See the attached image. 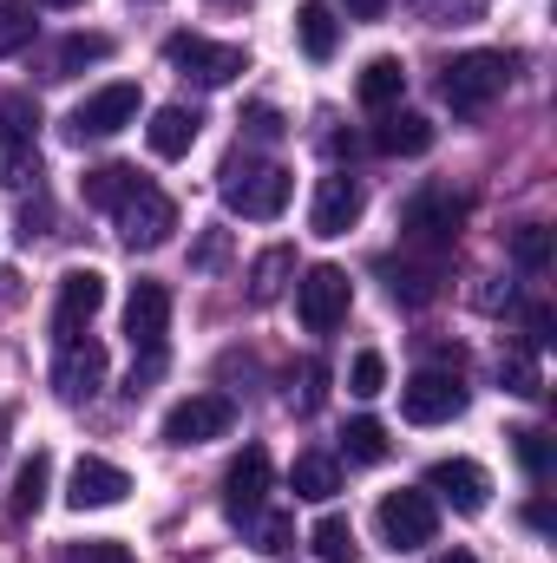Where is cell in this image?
Here are the masks:
<instances>
[{"label": "cell", "mask_w": 557, "mask_h": 563, "mask_svg": "<svg viewBox=\"0 0 557 563\" xmlns=\"http://www.w3.org/2000/svg\"><path fill=\"white\" fill-rule=\"evenodd\" d=\"M288 190H295V177L282 164H256V157H230L223 164V210H237V217L270 223V217L288 210Z\"/></svg>", "instance_id": "obj_1"}, {"label": "cell", "mask_w": 557, "mask_h": 563, "mask_svg": "<svg viewBox=\"0 0 557 563\" xmlns=\"http://www.w3.org/2000/svg\"><path fill=\"white\" fill-rule=\"evenodd\" d=\"M505 86H512V59H505V53H459V59L439 73V99H446L459 119H479Z\"/></svg>", "instance_id": "obj_2"}, {"label": "cell", "mask_w": 557, "mask_h": 563, "mask_svg": "<svg viewBox=\"0 0 557 563\" xmlns=\"http://www.w3.org/2000/svg\"><path fill=\"white\" fill-rule=\"evenodd\" d=\"M348 308H354V282H348V269L315 263L308 276L295 282V314H302L308 334H335V328L348 321Z\"/></svg>", "instance_id": "obj_3"}, {"label": "cell", "mask_w": 557, "mask_h": 563, "mask_svg": "<svg viewBox=\"0 0 557 563\" xmlns=\"http://www.w3.org/2000/svg\"><path fill=\"white\" fill-rule=\"evenodd\" d=\"M374 525H381V544L387 551H419L439 538V505L426 492H387L374 505Z\"/></svg>", "instance_id": "obj_4"}, {"label": "cell", "mask_w": 557, "mask_h": 563, "mask_svg": "<svg viewBox=\"0 0 557 563\" xmlns=\"http://www.w3.org/2000/svg\"><path fill=\"white\" fill-rule=\"evenodd\" d=\"M164 59H171L184 79H197V86H230L237 73H250L243 46H217V40H204V33H171V40H164Z\"/></svg>", "instance_id": "obj_5"}, {"label": "cell", "mask_w": 557, "mask_h": 563, "mask_svg": "<svg viewBox=\"0 0 557 563\" xmlns=\"http://www.w3.org/2000/svg\"><path fill=\"white\" fill-rule=\"evenodd\" d=\"M459 223H466V197H452V190H419L414 203H407V217H401L407 243L426 250V256H446L452 236H459Z\"/></svg>", "instance_id": "obj_6"}, {"label": "cell", "mask_w": 557, "mask_h": 563, "mask_svg": "<svg viewBox=\"0 0 557 563\" xmlns=\"http://www.w3.org/2000/svg\"><path fill=\"white\" fill-rule=\"evenodd\" d=\"M112 217H119V243H125V250H164L171 230H177V203H171L164 190H151V184H139Z\"/></svg>", "instance_id": "obj_7"}, {"label": "cell", "mask_w": 557, "mask_h": 563, "mask_svg": "<svg viewBox=\"0 0 557 563\" xmlns=\"http://www.w3.org/2000/svg\"><path fill=\"white\" fill-rule=\"evenodd\" d=\"M466 380L459 374H439V367H419L414 380L401 387V413L414 426H446V420H459L466 413Z\"/></svg>", "instance_id": "obj_8"}, {"label": "cell", "mask_w": 557, "mask_h": 563, "mask_svg": "<svg viewBox=\"0 0 557 563\" xmlns=\"http://www.w3.org/2000/svg\"><path fill=\"white\" fill-rule=\"evenodd\" d=\"M139 86L132 79H119V86H99L92 99H79V112L66 119L73 125V139L86 144V139H119L125 125H139Z\"/></svg>", "instance_id": "obj_9"}, {"label": "cell", "mask_w": 557, "mask_h": 563, "mask_svg": "<svg viewBox=\"0 0 557 563\" xmlns=\"http://www.w3.org/2000/svg\"><path fill=\"white\" fill-rule=\"evenodd\" d=\"M419 492L439 498V505H452L459 518H479L485 498H492V478H485V465H472V459H439V465H426V485H419Z\"/></svg>", "instance_id": "obj_10"}, {"label": "cell", "mask_w": 557, "mask_h": 563, "mask_svg": "<svg viewBox=\"0 0 557 563\" xmlns=\"http://www.w3.org/2000/svg\"><path fill=\"white\" fill-rule=\"evenodd\" d=\"M237 426V407L223 400V394H190V400H177L171 413H164V439L171 445H210V439H223Z\"/></svg>", "instance_id": "obj_11"}, {"label": "cell", "mask_w": 557, "mask_h": 563, "mask_svg": "<svg viewBox=\"0 0 557 563\" xmlns=\"http://www.w3.org/2000/svg\"><path fill=\"white\" fill-rule=\"evenodd\" d=\"M99 387H106V347L86 341V334L59 341V354H53V394L59 400H92Z\"/></svg>", "instance_id": "obj_12"}, {"label": "cell", "mask_w": 557, "mask_h": 563, "mask_svg": "<svg viewBox=\"0 0 557 563\" xmlns=\"http://www.w3.org/2000/svg\"><path fill=\"white\" fill-rule=\"evenodd\" d=\"M270 478H276L270 452H263V445H243V459L223 472V511H230V525H243L250 511H263V498H270Z\"/></svg>", "instance_id": "obj_13"}, {"label": "cell", "mask_w": 557, "mask_h": 563, "mask_svg": "<svg viewBox=\"0 0 557 563\" xmlns=\"http://www.w3.org/2000/svg\"><path fill=\"white\" fill-rule=\"evenodd\" d=\"M99 308H106V276L99 269H66L59 276V301H53V341H73Z\"/></svg>", "instance_id": "obj_14"}, {"label": "cell", "mask_w": 557, "mask_h": 563, "mask_svg": "<svg viewBox=\"0 0 557 563\" xmlns=\"http://www.w3.org/2000/svg\"><path fill=\"white\" fill-rule=\"evenodd\" d=\"M132 492V478H125V465H112V459H79L73 465V478H66V505L73 511H106V505H119Z\"/></svg>", "instance_id": "obj_15"}, {"label": "cell", "mask_w": 557, "mask_h": 563, "mask_svg": "<svg viewBox=\"0 0 557 563\" xmlns=\"http://www.w3.org/2000/svg\"><path fill=\"white\" fill-rule=\"evenodd\" d=\"M361 210H368V190H361L354 177H321L308 223H315V236H348V230L361 223Z\"/></svg>", "instance_id": "obj_16"}, {"label": "cell", "mask_w": 557, "mask_h": 563, "mask_svg": "<svg viewBox=\"0 0 557 563\" xmlns=\"http://www.w3.org/2000/svg\"><path fill=\"white\" fill-rule=\"evenodd\" d=\"M125 334H132V347H164V334H171V288L164 282H139L132 288V301H125Z\"/></svg>", "instance_id": "obj_17"}, {"label": "cell", "mask_w": 557, "mask_h": 563, "mask_svg": "<svg viewBox=\"0 0 557 563\" xmlns=\"http://www.w3.org/2000/svg\"><path fill=\"white\" fill-rule=\"evenodd\" d=\"M381 276H387V295L401 301V308H426L433 295H439V276H446V263L439 256H387L381 263Z\"/></svg>", "instance_id": "obj_18"}, {"label": "cell", "mask_w": 557, "mask_h": 563, "mask_svg": "<svg viewBox=\"0 0 557 563\" xmlns=\"http://www.w3.org/2000/svg\"><path fill=\"white\" fill-rule=\"evenodd\" d=\"M433 139H439L433 119L426 112H401V106H387L381 125H374V151H387V157H426Z\"/></svg>", "instance_id": "obj_19"}, {"label": "cell", "mask_w": 557, "mask_h": 563, "mask_svg": "<svg viewBox=\"0 0 557 563\" xmlns=\"http://www.w3.org/2000/svg\"><path fill=\"white\" fill-rule=\"evenodd\" d=\"M204 132V112H190V106H157L151 112V125H144V144L157 151V157H184L190 144Z\"/></svg>", "instance_id": "obj_20"}, {"label": "cell", "mask_w": 557, "mask_h": 563, "mask_svg": "<svg viewBox=\"0 0 557 563\" xmlns=\"http://www.w3.org/2000/svg\"><path fill=\"white\" fill-rule=\"evenodd\" d=\"M295 40H302L308 59H335V46H341L335 7H328V0H302V7H295Z\"/></svg>", "instance_id": "obj_21"}, {"label": "cell", "mask_w": 557, "mask_h": 563, "mask_svg": "<svg viewBox=\"0 0 557 563\" xmlns=\"http://www.w3.org/2000/svg\"><path fill=\"white\" fill-rule=\"evenodd\" d=\"M354 92H361V106H368V112H387V106H401V92H407V66H401L394 53H381V59H368V66H361Z\"/></svg>", "instance_id": "obj_22"}, {"label": "cell", "mask_w": 557, "mask_h": 563, "mask_svg": "<svg viewBox=\"0 0 557 563\" xmlns=\"http://www.w3.org/2000/svg\"><path fill=\"white\" fill-rule=\"evenodd\" d=\"M288 485H295V498L328 505V498L341 492V465H335L328 452H302V459H295V472H288Z\"/></svg>", "instance_id": "obj_23"}, {"label": "cell", "mask_w": 557, "mask_h": 563, "mask_svg": "<svg viewBox=\"0 0 557 563\" xmlns=\"http://www.w3.org/2000/svg\"><path fill=\"white\" fill-rule=\"evenodd\" d=\"M139 184H144V177L132 170V164H99V170H86V177H79V190H86V203H92V210H119Z\"/></svg>", "instance_id": "obj_24"}, {"label": "cell", "mask_w": 557, "mask_h": 563, "mask_svg": "<svg viewBox=\"0 0 557 563\" xmlns=\"http://www.w3.org/2000/svg\"><path fill=\"white\" fill-rule=\"evenodd\" d=\"M288 276H295V250H263V256H256V269H250V301H256V308H270V301H276L282 288H288Z\"/></svg>", "instance_id": "obj_25"}, {"label": "cell", "mask_w": 557, "mask_h": 563, "mask_svg": "<svg viewBox=\"0 0 557 563\" xmlns=\"http://www.w3.org/2000/svg\"><path fill=\"white\" fill-rule=\"evenodd\" d=\"M26 177H40V144L26 139V132H7L0 125V184L20 190Z\"/></svg>", "instance_id": "obj_26"}, {"label": "cell", "mask_w": 557, "mask_h": 563, "mask_svg": "<svg viewBox=\"0 0 557 563\" xmlns=\"http://www.w3.org/2000/svg\"><path fill=\"white\" fill-rule=\"evenodd\" d=\"M46 492H53V452H33V459L20 465V478H13V518L40 511V505H46Z\"/></svg>", "instance_id": "obj_27"}, {"label": "cell", "mask_w": 557, "mask_h": 563, "mask_svg": "<svg viewBox=\"0 0 557 563\" xmlns=\"http://www.w3.org/2000/svg\"><path fill=\"white\" fill-rule=\"evenodd\" d=\"M99 59H112V40H106V33H73V40H59V53H53V79H73L79 66H99Z\"/></svg>", "instance_id": "obj_28"}, {"label": "cell", "mask_w": 557, "mask_h": 563, "mask_svg": "<svg viewBox=\"0 0 557 563\" xmlns=\"http://www.w3.org/2000/svg\"><path fill=\"white\" fill-rule=\"evenodd\" d=\"M308 544H315V558L321 563H361V551H354V525L348 518H315V531H308Z\"/></svg>", "instance_id": "obj_29"}, {"label": "cell", "mask_w": 557, "mask_h": 563, "mask_svg": "<svg viewBox=\"0 0 557 563\" xmlns=\"http://www.w3.org/2000/svg\"><path fill=\"white\" fill-rule=\"evenodd\" d=\"M243 531H250V544H256L263 558H282V551L295 544V518H288V511H250Z\"/></svg>", "instance_id": "obj_30"}, {"label": "cell", "mask_w": 557, "mask_h": 563, "mask_svg": "<svg viewBox=\"0 0 557 563\" xmlns=\"http://www.w3.org/2000/svg\"><path fill=\"white\" fill-rule=\"evenodd\" d=\"M341 452H348V465H381V459H387V426L381 420H348Z\"/></svg>", "instance_id": "obj_31"}, {"label": "cell", "mask_w": 557, "mask_h": 563, "mask_svg": "<svg viewBox=\"0 0 557 563\" xmlns=\"http://www.w3.org/2000/svg\"><path fill=\"white\" fill-rule=\"evenodd\" d=\"M499 380H505V394H518V400H538V394H545V374H538V361H532L525 347H512V354L499 361Z\"/></svg>", "instance_id": "obj_32"}, {"label": "cell", "mask_w": 557, "mask_h": 563, "mask_svg": "<svg viewBox=\"0 0 557 563\" xmlns=\"http://www.w3.org/2000/svg\"><path fill=\"white\" fill-rule=\"evenodd\" d=\"M512 263L538 276V269L551 263V230H545V223H525V230H512Z\"/></svg>", "instance_id": "obj_33"}, {"label": "cell", "mask_w": 557, "mask_h": 563, "mask_svg": "<svg viewBox=\"0 0 557 563\" xmlns=\"http://www.w3.org/2000/svg\"><path fill=\"white\" fill-rule=\"evenodd\" d=\"M348 394H354V400L387 394V361H381L374 347H361V354H354V367H348Z\"/></svg>", "instance_id": "obj_34"}, {"label": "cell", "mask_w": 557, "mask_h": 563, "mask_svg": "<svg viewBox=\"0 0 557 563\" xmlns=\"http://www.w3.org/2000/svg\"><path fill=\"white\" fill-rule=\"evenodd\" d=\"M512 452H518V465H525L532 478L551 472V432H545V426H518V432H512Z\"/></svg>", "instance_id": "obj_35"}, {"label": "cell", "mask_w": 557, "mask_h": 563, "mask_svg": "<svg viewBox=\"0 0 557 563\" xmlns=\"http://www.w3.org/2000/svg\"><path fill=\"white\" fill-rule=\"evenodd\" d=\"M26 40H33V7L26 0H0V59L20 53Z\"/></svg>", "instance_id": "obj_36"}, {"label": "cell", "mask_w": 557, "mask_h": 563, "mask_svg": "<svg viewBox=\"0 0 557 563\" xmlns=\"http://www.w3.org/2000/svg\"><path fill=\"white\" fill-rule=\"evenodd\" d=\"M419 20H433V26H472V20H485V0H419Z\"/></svg>", "instance_id": "obj_37"}, {"label": "cell", "mask_w": 557, "mask_h": 563, "mask_svg": "<svg viewBox=\"0 0 557 563\" xmlns=\"http://www.w3.org/2000/svg\"><path fill=\"white\" fill-rule=\"evenodd\" d=\"M282 132H288V125H282L276 106H250V112H243V139L250 144H276Z\"/></svg>", "instance_id": "obj_38"}, {"label": "cell", "mask_w": 557, "mask_h": 563, "mask_svg": "<svg viewBox=\"0 0 557 563\" xmlns=\"http://www.w3.org/2000/svg\"><path fill=\"white\" fill-rule=\"evenodd\" d=\"M230 263V230H204V243L190 250V269H223Z\"/></svg>", "instance_id": "obj_39"}, {"label": "cell", "mask_w": 557, "mask_h": 563, "mask_svg": "<svg viewBox=\"0 0 557 563\" xmlns=\"http://www.w3.org/2000/svg\"><path fill=\"white\" fill-rule=\"evenodd\" d=\"M0 119H7V132H26V139H33V132H40V106H33V99H26V92H13V99H7V106H0Z\"/></svg>", "instance_id": "obj_40"}, {"label": "cell", "mask_w": 557, "mask_h": 563, "mask_svg": "<svg viewBox=\"0 0 557 563\" xmlns=\"http://www.w3.org/2000/svg\"><path fill=\"white\" fill-rule=\"evenodd\" d=\"M46 230H53V203H46V197L20 203V243H33V236H46Z\"/></svg>", "instance_id": "obj_41"}, {"label": "cell", "mask_w": 557, "mask_h": 563, "mask_svg": "<svg viewBox=\"0 0 557 563\" xmlns=\"http://www.w3.org/2000/svg\"><path fill=\"white\" fill-rule=\"evenodd\" d=\"M302 380H308V387H302V413H315V407L328 400V367H321V361H308V367H302Z\"/></svg>", "instance_id": "obj_42"}, {"label": "cell", "mask_w": 557, "mask_h": 563, "mask_svg": "<svg viewBox=\"0 0 557 563\" xmlns=\"http://www.w3.org/2000/svg\"><path fill=\"white\" fill-rule=\"evenodd\" d=\"M157 374H164V347H144V361L132 367V380H125V387H132V394H144V387H151Z\"/></svg>", "instance_id": "obj_43"}, {"label": "cell", "mask_w": 557, "mask_h": 563, "mask_svg": "<svg viewBox=\"0 0 557 563\" xmlns=\"http://www.w3.org/2000/svg\"><path fill=\"white\" fill-rule=\"evenodd\" d=\"M73 563H139L125 544H86V551H73Z\"/></svg>", "instance_id": "obj_44"}, {"label": "cell", "mask_w": 557, "mask_h": 563, "mask_svg": "<svg viewBox=\"0 0 557 563\" xmlns=\"http://www.w3.org/2000/svg\"><path fill=\"white\" fill-rule=\"evenodd\" d=\"M532 347H551V308H532Z\"/></svg>", "instance_id": "obj_45"}, {"label": "cell", "mask_w": 557, "mask_h": 563, "mask_svg": "<svg viewBox=\"0 0 557 563\" xmlns=\"http://www.w3.org/2000/svg\"><path fill=\"white\" fill-rule=\"evenodd\" d=\"M341 7H348L354 20H381V13H387V0H341Z\"/></svg>", "instance_id": "obj_46"}, {"label": "cell", "mask_w": 557, "mask_h": 563, "mask_svg": "<svg viewBox=\"0 0 557 563\" xmlns=\"http://www.w3.org/2000/svg\"><path fill=\"white\" fill-rule=\"evenodd\" d=\"M525 525H532V531H551V505H545V498H538V505H525Z\"/></svg>", "instance_id": "obj_47"}, {"label": "cell", "mask_w": 557, "mask_h": 563, "mask_svg": "<svg viewBox=\"0 0 557 563\" xmlns=\"http://www.w3.org/2000/svg\"><path fill=\"white\" fill-rule=\"evenodd\" d=\"M433 563H479L472 551H446V558H433Z\"/></svg>", "instance_id": "obj_48"}, {"label": "cell", "mask_w": 557, "mask_h": 563, "mask_svg": "<svg viewBox=\"0 0 557 563\" xmlns=\"http://www.w3.org/2000/svg\"><path fill=\"white\" fill-rule=\"evenodd\" d=\"M7 426H13V413H7V407H0V452H7Z\"/></svg>", "instance_id": "obj_49"}, {"label": "cell", "mask_w": 557, "mask_h": 563, "mask_svg": "<svg viewBox=\"0 0 557 563\" xmlns=\"http://www.w3.org/2000/svg\"><path fill=\"white\" fill-rule=\"evenodd\" d=\"M46 7H86V0H46Z\"/></svg>", "instance_id": "obj_50"}, {"label": "cell", "mask_w": 557, "mask_h": 563, "mask_svg": "<svg viewBox=\"0 0 557 563\" xmlns=\"http://www.w3.org/2000/svg\"><path fill=\"white\" fill-rule=\"evenodd\" d=\"M144 7H151V0H144Z\"/></svg>", "instance_id": "obj_51"}]
</instances>
